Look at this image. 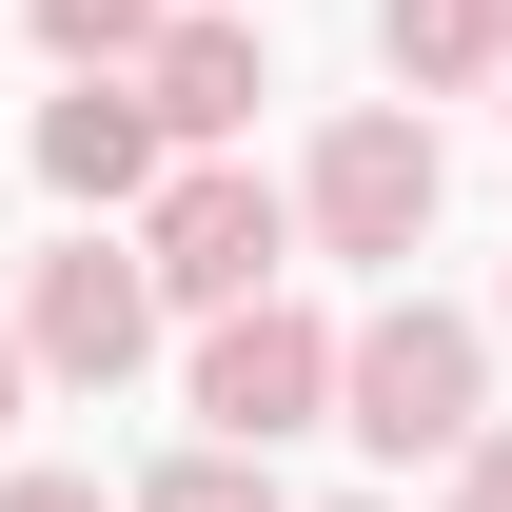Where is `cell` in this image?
I'll return each instance as SVG.
<instances>
[{
    "mask_svg": "<svg viewBox=\"0 0 512 512\" xmlns=\"http://www.w3.org/2000/svg\"><path fill=\"white\" fill-rule=\"evenodd\" d=\"M375 60H394V99H493L512 79V0H375Z\"/></svg>",
    "mask_w": 512,
    "mask_h": 512,
    "instance_id": "cell-8",
    "label": "cell"
},
{
    "mask_svg": "<svg viewBox=\"0 0 512 512\" xmlns=\"http://www.w3.org/2000/svg\"><path fill=\"white\" fill-rule=\"evenodd\" d=\"M493 119H512V79H493Z\"/></svg>",
    "mask_w": 512,
    "mask_h": 512,
    "instance_id": "cell-16",
    "label": "cell"
},
{
    "mask_svg": "<svg viewBox=\"0 0 512 512\" xmlns=\"http://www.w3.org/2000/svg\"><path fill=\"white\" fill-rule=\"evenodd\" d=\"M0 512H119L99 473H0Z\"/></svg>",
    "mask_w": 512,
    "mask_h": 512,
    "instance_id": "cell-12",
    "label": "cell"
},
{
    "mask_svg": "<svg viewBox=\"0 0 512 512\" xmlns=\"http://www.w3.org/2000/svg\"><path fill=\"white\" fill-rule=\"evenodd\" d=\"M119 512H296V493H276V453H237V434H178V453H158Z\"/></svg>",
    "mask_w": 512,
    "mask_h": 512,
    "instance_id": "cell-9",
    "label": "cell"
},
{
    "mask_svg": "<svg viewBox=\"0 0 512 512\" xmlns=\"http://www.w3.org/2000/svg\"><path fill=\"white\" fill-rule=\"evenodd\" d=\"M138 256H158V296H178V335L197 316H237V296H276V276H296V178H256L237 138H217V158H178V178L138 197Z\"/></svg>",
    "mask_w": 512,
    "mask_h": 512,
    "instance_id": "cell-4",
    "label": "cell"
},
{
    "mask_svg": "<svg viewBox=\"0 0 512 512\" xmlns=\"http://www.w3.org/2000/svg\"><path fill=\"white\" fill-rule=\"evenodd\" d=\"M434 512H512V414H493V434H473V453L434 473Z\"/></svg>",
    "mask_w": 512,
    "mask_h": 512,
    "instance_id": "cell-11",
    "label": "cell"
},
{
    "mask_svg": "<svg viewBox=\"0 0 512 512\" xmlns=\"http://www.w3.org/2000/svg\"><path fill=\"white\" fill-rule=\"evenodd\" d=\"M316 512H394V493H316Z\"/></svg>",
    "mask_w": 512,
    "mask_h": 512,
    "instance_id": "cell-14",
    "label": "cell"
},
{
    "mask_svg": "<svg viewBox=\"0 0 512 512\" xmlns=\"http://www.w3.org/2000/svg\"><path fill=\"white\" fill-rule=\"evenodd\" d=\"M493 335H512V276H493Z\"/></svg>",
    "mask_w": 512,
    "mask_h": 512,
    "instance_id": "cell-15",
    "label": "cell"
},
{
    "mask_svg": "<svg viewBox=\"0 0 512 512\" xmlns=\"http://www.w3.org/2000/svg\"><path fill=\"white\" fill-rule=\"evenodd\" d=\"M20 394H40V355H20V316H0V434H20Z\"/></svg>",
    "mask_w": 512,
    "mask_h": 512,
    "instance_id": "cell-13",
    "label": "cell"
},
{
    "mask_svg": "<svg viewBox=\"0 0 512 512\" xmlns=\"http://www.w3.org/2000/svg\"><path fill=\"white\" fill-rule=\"evenodd\" d=\"M20 20H40V60H60V79H99V60H158L178 0H20Z\"/></svg>",
    "mask_w": 512,
    "mask_h": 512,
    "instance_id": "cell-10",
    "label": "cell"
},
{
    "mask_svg": "<svg viewBox=\"0 0 512 512\" xmlns=\"http://www.w3.org/2000/svg\"><path fill=\"white\" fill-rule=\"evenodd\" d=\"M434 197H453V138H434V99H335V119L296 138V237H316L335 276H414Z\"/></svg>",
    "mask_w": 512,
    "mask_h": 512,
    "instance_id": "cell-2",
    "label": "cell"
},
{
    "mask_svg": "<svg viewBox=\"0 0 512 512\" xmlns=\"http://www.w3.org/2000/svg\"><path fill=\"white\" fill-rule=\"evenodd\" d=\"M158 335H178V296H158L138 217H60V237L20 256V355H40V394H119Z\"/></svg>",
    "mask_w": 512,
    "mask_h": 512,
    "instance_id": "cell-3",
    "label": "cell"
},
{
    "mask_svg": "<svg viewBox=\"0 0 512 512\" xmlns=\"http://www.w3.org/2000/svg\"><path fill=\"white\" fill-rule=\"evenodd\" d=\"M138 79H158V119H178V158H217V138H256V99H276V40H256V0H178Z\"/></svg>",
    "mask_w": 512,
    "mask_h": 512,
    "instance_id": "cell-7",
    "label": "cell"
},
{
    "mask_svg": "<svg viewBox=\"0 0 512 512\" xmlns=\"http://www.w3.org/2000/svg\"><path fill=\"white\" fill-rule=\"evenodd\" d=\"M335 434L375 453V473H453V453L493 434V316H453V296L394 276L375 316H355V355H335Z\"/></svg>",
    "mask_w": 512,
    "mask_h": 512,
    "instance_id": "cell-1",
    "label": "cell"
},
{
    "mask_svg": "<svg viewBox=\"0 0 512 512\" xmlns=\"http://www.w3.org/2000/svg\"><path fill=\"white\" fill-rule=\"evenodd\" d=\"M335 355H355V316H316V296H237V316H197L178 414H197V434H237V453L335 434Z\"/></svg>",
    "mask_w": 512,
    "mask_h": 512,
    "instance_id": "cell-5",
    "label": "cell"
},
{
    "mask_svg": "<svg viewBox=\"0 0 512 512\" xmlns=\"http://www.w3.org/2000/svg\"><path fill=\"white\" fill-rule=\"evenodd\" d=\"M20 158H40V197H60V217H138V197L178 178V119H158V79H138V60H99V79H60V99H40V138H20Z\"/></svg>",
    "mask_w": 512,
    "mask_h": 512,
    "instance_id": "cell-6",
    "label": "cell"
}]
</instances>
